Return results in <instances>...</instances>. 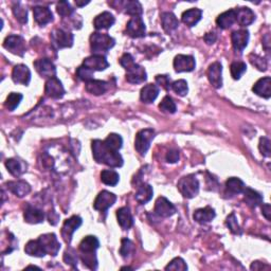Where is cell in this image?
<instances>
[{"label": "cell", "instance_id": "obj_1", "mask_svg": "<svg viewBox=\"0 0 271 271\" xmlns=\"http://www.w3.org/2000/svg\"><path fill=\"white\" fill-rule=\"evenodd\" d=\"M92 155L97 163H103L111 168H121L123 165V158L119 152L108 147L105 142L94 140L91 143Z\"/></svg>", "mask_w": 271, "mask_h": 271}, {"label": "cell", "instance_id": "obj_2", "mask_svg": "<svg viewBox=\"0 0 271 271\" xmlns=\"http://www.w3.org/2000/svg\"><path fill=\"white\" fill-rule=\"evenodd\" d=\"M100 247L99 239L94 235L86 236L80 241L79 246L80 259L84 263L86 267L91 270H96L97 268V259L96 255V251Z\"/></svg>", "mask_w": 271, "mask_h": 271}, {"label": "cell", "instance_id": "obj_3", "mask_svg": "<svg viewBox=\"0 0 271 271\" xmlns=\"http://www.w3.org/2000/svg\"><path fill=\"white\" fill-rule=\"evenodd\" d=\"M120 65L126 70V80L130 84H141L147 79L145 69L138 65L129 53H124L120 59Z\"/></svg>", "mask_w": 271, "mask_h": 271}, {"label": "cell", "instance_id": "obj_4", "mask_svg": "<svg viewBox=\"0 0 271 271\" xmlns=\"http://www.w3.org/2000/svg\"><path fill=\"white\" fill-rule=\"evenodd\" d=\"M114 45L116 40L108 34L96 32L92 33L90 36V48L94 54L103 55V53H107Z\"/></svg>", "mask_w": 271, "mask_h": 271}, {"label": "cell", "instance_id": "obj_5", "mask_svg": "<svg viewBox=\"0 0 271 271\" xmlns=\"http://www.w3.org/2000/svg\"><path fill=\"white\" fill-rule=\"evenodd\" d=\"M178 190L181 193L183 197L193 198L199 192V182L194 175H188L182 177L178 181Z\"/></svg>", "mask_w": 271, "mask_h": 271}, {"label": "cell", "instance_id": "obj_6", "mask_svg": "<svg viewBox=\"0 0 271 271\" xmlns=\"http://www.w3.org/2000/svg\"><path fill=\"white\" fill-rule=\"evenodd\" d=\"M155 137V130L152 128H145L138 132L135 140V148L136 151L141 156H145L147 153L151 142Z\"/></svg>", "mask_w": 271, "mask_h": 271}, {"label": "cell", "instance_id": "obj_7", "mask_svg": "<svg viewBox=\"0 0 271 271\" xmlns=\"http://www.w3.org/2000/svg\"><path fill=\"white\" fill-rule=\"evenodd\" d=\"M73 34L62 30V29H56L51 33V43L56 49L71 48L73 46Z\"/></svg>", "mask_w": 271, "mask_h": 271}, {"label": "cell", "instance_id": "obj_8", "mask_svg": "<svg viewBox=\"0 0 271 271\" xmlns=\"http://www.w3.org/2000/svg\"><path fill=\"white\" fill-rule=\"evenodd\" d=\"M82 223H83L82 218L78 215H73L69 218V220L65 221L64 224H63L62 227V238L67 244L71 243L73 233L76 232L80 226H82Z\"/></svg>", "mask_w": 271, "mask_h": 271}, {"label": "cell", "instance_id": "obj_9", "mask_svg": "<svg viewBox=\"0 0 271 271\" xmlns=\"http://www.w3.org/2000/svg\"><path fill=\"white\" fill-rule=\"evenodd\" d=\"M3 47L9 50L11 53L24 56L26 52V42L19 35H10L4 39Z\"/></svg>", "mask_w": 271, "mask_h": 271}, {"label": "cell", "instance_id": "obj_10", "mask_svg": "<svg viewBox=\"0 0 271 271\" xmlns=\"http://www.w3.org/2000/svg\"><path fill=\"white\" fill-rule=\"evenodd\" d=\"M40 244L44 247L46 253L52 256H56L61 249V244L57 240L56 235L54 233H47L43 234L38 238Z\"/></svg>", "mask_w": 271, "mask_h": 271}, {"label": "cell", "instance_id": "obj_11", "mask_svg": "<svg viewBox=\"0 0 271 271\" xmlns=\"http://www.w3.org/2000/svg\"><path fill=\"white\" fill-rule=\"evenodd\" d=\"M126 32L132 38L144 37L146 32V27L142 17H131L126 25Z\"/></svg>", "mask_w": 271, "mask_h": 271}, {"label": "cell", "instance_id": "obj_12", "mask_svg": "<svg viewBox=\"0 0 271 271\" xmlns=\"http://www.w3.org/2000/svg\"><path fill=\"white\" fill-rule=\"evenodd\" d=\"M45 94L52 99H62L65 96L66 91L61 80L55 78L49 79L45 85Z\"/></svg>", "mask_w": 271, "mask_h": 271}, {"label": "cell", "instance_id": "obj_13", "mask_svg": "<svg viewBox=\"0 0 271 271\" xmlns=\"http://www.w3.org/2000/svg\"><path fill=\"white\" fill-rule=\"evenodd\" d=\"M117 201V196L108 191H102L96 196L94 203V207L96 211L105 212Z\"/></svg>", "mask_w": 271, "mask_h": 271}, {"label": "cell", "instance_id": "obj_14", "mask_svg": "<svg viewBox=\"0 0 271 271\" xmlns=\"http://www.w3.org/2000/svg\"><path fill=\"white\" fill-rule=\"evenodd\" d=\"M174 69L175 71L180 72H191L195 69L196 63L195 59L192 55H184V54H178L174 59Z\"/></svg>", "mask_w": 271, "mask_h": 271}, {"label": "cell", "instance_id": "obj_15", "mask_svg": "<svg viewBox=\"0 0 271 271\" xmlns=\"http://www.w3.org/2000/svg\"><path fill=\"white\" fill-rule=\"evenodd\" d=\"M35 70L42 78L52 79L56 77L55 65L49 59H39L34 62Z\"/></svg>", "mask_w": 271, "mask_h": 271}, {"label": "cell", "instance_id": "obj_16", "mask_svg": "<svg viewBox=\"0 0 271 271\" xmlns=\"http://www.w3.org/2000/svg\"><path fill=\"white\" fill-rule=\"evenodd\" d=\"M155 213L160 217L166 218L175 214L176 207L169 199H166L165 197L161 196V197H159L157 200H156Z\"/></svg>", "mask_w": 271, "mask_h": 271}, {"label": "cell", "instance_id": "obj_17", "mask_svg": "<svg viewBox=\"0 0 271 271\" xmlns=\"http://www.w3.org/2000/svg\"><path fill=\"white\" fill-rule=\"evenodd\" d=\"M207 76L213 87L221 88L223 86V66L221 63L215 62L211 64L207 69Z\"/></svg>", "mask_w": 271, "mask_h": 271}, {"label": "cell", "instance_id": "obj_18", "mask_svg": "<svg viewBox=\"0 0 271 271\" xmlns=\"http://www.w3.org/2000/svg\"><path fill=\"white\" fill-rule=\"evenodd\" d=\"M83 66L89 68L92 71H103L109 67V63L104 55L92 54L84 60Z\"/></svg>", "mask_w": 271, "mask_h": 271}, {"label": "cell", "instance_id": "obj_19", "mask_svg": "<svg viewBox=\"0 0 271 271\" xmlns=\"http://www.w3.org/2000/svg\"><path fill=\"white\" fill-rule=\"evenodd\" d=\"M12 80L13 82L16 84H21V85H29L31 80V71L26 65L19 64L16 65L13 68L12 71Z\"/></svg>", "mask_w": 271, "mask_h": 271}, {"label": "cell", "instance_id": "obj_20", "mask_svg": "<svg viewBox=\"0 0 271 271\" xmlns=\"http://www.w3.org/2000/svg\"><path fill=\"white\" fill-rule=\"evenodd\" d=\"M231 40L233 48L236 51L243 52L247 47L248 42H249V32H248V30H245V29L234 31L231 35Z\"/></svg>", "mask_w": 271, "mask_h": 271}, {"label": "cell", "instance_id": "obj_21", "mask_svg": "<svg viewBox=\"0 0 271 271\" xmlns=\"http://www.w3.org/2000/svg\"><path fill=\"white\" fill-rule=\"evenodd\" d=\"M252 91L256 94L258 96H262L264 99H270L271 96V79L269 77H265L259 79L257 82L253 85Z\"/></svg>", "mask_w": 271, "mask_h": 271}, {"label": "cell", "instance_id": "obj_22", "mask_svg": "<svg viewBox=\"0 0 271 271\" xmlns=\"http://www.w3.org/2000/svg\"><path fill=\"white\" fill-rule=\"evenodd\" d=\"M235 12H236V22H238L240 27L250 26L255 19V12L247 7H243L235 10Z\"/></svg>", "mask_w": 271, "mask_h": 271}, {"label": "cell", "instance_id": "obj_23", "mask_svg": "<svg viewBox=\"0 0 271 271\" xmlns=\"http://www.w3.org/2000/svg\"><path fill=\"white\" fill-rule=\"evenodd\" d=\"M116 22V18L111 12H103L97 15L94 20V26L96 30H106L112 27Z\"/></svg>", "mask_w": 271, "mask_h": 271}, {"label": "cell", "instance_id": "obj_24", "mask_svg": "<svg viewBox=\"0 0 271 271\" xmlns=\"http://www.w3.org/2000/svg\"><path fill=\"white\" fill-rule=\"evenodd\" d=\"M117 220L121 228L124 230H128L134 226V218H132L131 212L128 207H120L117 211Z\"/></svg>", "mask_w": 271, "mask_h": 271}, {"label": "cell", "instance_id": "obj_25", "mask_svg": "<svg viewBox=\"0 0 271 271\" xmlns=\"http://www.w3.org/2000/svg\"><path fill=\"white\" fill-rule=\"evenodd\" d=\"M33 15L34 19H35L37 24L42 27L46 26L53 20V14H52L50 9L46 7H34Z\"/></svg>", "mask_w": 271, "mask_h": 271}, {"label": "cell", "instance_id": "obj_26", "mask_svg": "<svg viewBox=\"0 0 271 271\" xmlns=\"http://www.w3.org/2000/svg\"><path fill=\"white\" fill-rule=\"evenodd\" d=\"M7 187L17 197H25L26 195L31 192L30 184L24 180H17V181H10L7 183Z\"/></svg>", "mask_w": 271, "mask_h": 271}, {"label": "cell", "instance_id": "obj_27", "mask_svg": "<svg viewBox=\"0 0 271 271\" xmlns=\"http://www.w3.org/2000/svg\"><path fill=\"white\" fill-rule=\"evenodd\" d=\"M86 91L94 96L104 95L109 88V84L105 80H91L89 82H86Z\"/></svg>", "mask_w": 271, "mask_h": 271}, {"label": "cell", "instance_id": "obj_28", "mask_svg": "<svg viewBox=\"0 0 271 271\" xmlns=\"http://www.w3.org/2000/svg\"><path fill=\"white\" fill-rule=\"evenodd\" d=\"M25 222L28 223L36 224L43 223L45 220V213L43 210H39L37 207L28 206L24 213Z\"/></svg>", "mask_w": 271, "mask_h": 271}, {"label": "cell", "instance_id": "obj_29", "mask_svg": "<svg viewBox=\"0 0 271 271\" xmlns=\"http://www.w3.org/2000/svg\"><path fill=\"white\" fill-rule=\"evenodd\" d=\"M201 17H203V11L194 8L183 12L181 16V20L184 25L192 28L198 24L199 20L201 19Z\"/></svg>", "mask_w": 271, "mask_h": 271}, {"label": "cell", "instance_id": "obj_30", "mask_svg": "<svg viewBox=\"0 0 271 271\" xmlns=\"http://www.w3.org/2000/svg\"><path fill=\"white\" fill-rule=\"evenodd\" d=\"M215 216H216V214H215L214 209H212L211 207L207 206L206 207H203V209L196 210L194 212L193 218L195 222L204 224V223L212 222L213 220H214Z\"/></svg>", "mask_w": 271, "mask_h": 271}, {"label": "cell", "instance_id": "obj_31", "mask_svg": "<svg viewBox=\"0 0 271 271\" xmlns=\"http://www.w3.org/2000/svg\"><path fill=\"white\" fill-rule=\"evenodd\" d=\"M161 25L166 33H171L179 27V20L174 13L164 12L161 14Z\"/></svg>", "mask_w": 271, "mask_h": 271}, {"label": "cell", "instance_id": "obj_32", "mask_svg": "<svg viewBox=\"0 0 271 271\" xmlns=\"http://www.w3.org/2000/svg\"><path fill=\"white\" fill-rule=\"evenodd\" d=\"M158 96H159V88L157 85H154V84L145 85L141 89L140 92V99L145 104L153 103L156 99H157Z\"/></svg>", "mask_w": 271, "mask_h": 271}, {"label": "cell", "instance_id": "obj_33", "mask_svg": "<svg viewBox=\"0 0 271 271\" xmlns=\"http://www.w3.org/2000/svg\"><path fill=\"white\" fill-rule=\"evenodd\" d=\"M236 22V12L235 10H229L226 12L222 13L220 16L217 17L216 24L221 29H229L230 27H232L233 24Z\"/></svg>", "mask_w": 271, "mask_h": 271}, {"label": "cell", "instance_id": "obj_34", "mask_svg": "<svg viewBox=\"0 0 271 271\" xmlns=\"http://www.w3.org/2000/svg\"><path fill=\"white\" fill-rule=\"evenodd\" d=\"M244 200L250 207H256L263 204V196L250 188L244 190Z\"/></svg>", "mask_w": 271, "mask_h": 271}, {"label": "cell", "instance_id": "obj_35", "mask_svg": "<svg viewBox=\"0 0 271 271\" xmlns=\"http://www.w3.org/2000/svg\"><path fill=\"white\" fill-rule=\"evenodd\" d=\"M153 194H154L153 188L149 186V184L143 183L141 187L138 188V191L135 195V198L140 205H145L153 198Z\"/></svg>", "mask_w": 271, "mask_h": 271}, {"label": "cell", "instance_id": "obj_36", "mask_svg": "<svg viewBox=\"0 0 271 271\" xmlns=\"http://www.w3.org/2000/svg\"><path fill=\"white\" fill-rule=\"evenodd\" d=\"M25 252L30 256H35V257H43L47 255L44 249V247L38 240V239L29 240L28 244L25 247Z\"/></svg>", "mask_w": 271, "mask_h": 271}, {"label": "cell", "instance_id": "obj_37", "mask_svg": "<svg viewBox=\"0 0 271 271\" xmlns=\"http://www.w3.org/2000/svg\"><path fill=\"white\" fill-rule=\"evenodd\" d=\"M5 166H7V169L11 174L15 177H18L26 172L25 163L22 162V161L15 158H11L5 161Z\"/></svg>", "mask_w": 271, "mask_h": 271}, {"label": "cell", "instance_id": "obj_38", "mask_svg": "<svg viewBox=\"0 0 271 271\" xmlns=\"http://www.w3.org/2000/svg\"><path fill=\"white\" fill-rule=\"evenodd\" d=\"M245 188H246L245 183L243 182V180H240L239 178L231 177V178H229V179L226 181L227 191L231 193L232 195L243 193Z\"/></svg>", "mask_w": 271, "mask_h": 271}, {"label": "cell", "instance_id": "obj_39", "mask_svg": "<svg viewBox=\"0 0 271 271\" xmlns=\"http://www.w3.org/2000/svg\"><path fill=\"white\" fill-rule=\"evenodd\" d=\"M123 9L124 12L131 16V17H141L143 13L142 5L139 1H136V0H129V1H126L123 3Z\"/></svg>", "mask_w": 271, "mask_h": 271}, {"label": "cell", "instance_id": "obj_40", "mask_svg": "<svg viewBox=\"0 0 271 271\" xmlns=\"http://www.w3.org/2000/svg\"><path fill=\"white\" fill-rule=\"evenodd\" d=\"M101 180L106 186L114 187L120 180V175L113 170H104L101 173Z\"/></svg>", "mask_w": 271, "mask_h": 271}, {"label": "cell", "instance_id": "obj_41", "mask_svg": "<svg viewBox=\"0 0 271 271\" xmlns=\"http://www.w3.org/2000/svg\"><path fill=\"white\" fill-rule=\"evenodd\" d=\"M21 100H22L21 94H18V92H11V94L8 96L7 100L4 102V106L9 112H13L19 106Z\"/></svg>", "mask_w": 271, "mask_h": 271}, {"label": "cell", "instance_id": "obj_42", "mask_svg": "<svg viewBox=\"0 0 271 271\" xmlns=\"http://www.w3.org/2000/svg\"><path fill=\"white\" fill-rule=\"evenodd\" d=\"M104 142H105V144L108 147H111L112 149H113V151H117V152H119V149L123 145L122 137L118 134H109L106 139L104 140Z\"/></svg>", "mask_w": 271, "mask_h": 271}, {"label": "cell", "instance_id": "obj_43", "mask_svg": "<svg viewBox=\"0 0 271 271\" xmlns=\"http://www.w3.org/2000/svg\"><path fill=\"white\" fill-rule=\"evenodd\" d=\"M135 253V245L128 239H123L121 240V248H120V255L124 258H128Z\"/></svg>", "mask_w": 271, "mask_h": 271}, {"label": "cell", "instance_id": "obj_44", "mask_svg": "<svg viewBox=\"0 0 271 271\" xmlns=\"http://www.w3.org/2000/svg\"><path fill=\"white\" fill-rule=\"evenodd\" d=\"M159 108L161 112L165 113H175L176 112V104L173 101L171 96H166L163 97V100L159 104Z\"/></svg>", "mask_w": 271, "mask_h": 271}, {"label": "cell", "instance_id": "obj_45", "mask_svg": "<svg viewBox=\"0 0 271 271\" xmlns=\"http://www.w3.org/2000/svg\"><path fill=\"white\" fill-rule=\"evenodd\" d=\"M247 66L244 62H234L230 67V71H231V76L234 80H239L240 77L246 72Z\"/></svg>", "mask_w": 271, "mask_h": 271}, {"label": "cell", "instance_id": "obj_46", "mask_svg": "<svg viewBox=\"0 0 271 271\" xmlns=\"http://www.w3.org/2000/svg\"><path fill=\"white\" fill-rule=\"evenodd\" d=\"M172 89L174 90L175 94H177L178 96H187L188 91H189L187 80H175V82L172 84Z\"/></svg>", "mask_w": 271, "mask_h": 271}, {"label": "cell", "instance_id": "obj_47", "mask_svg": "<svg viewBox=\"0 0 271 271\" xmlns=\"http://www.w3.org/2000/svg\"><path fill=\"white\" fill-rule=\"evenodd\" d=\"M13 13L16 17V19L21 24H27L28 22V12L27 9H25L20 3H17L13 7Z\"/></svg>", "mask_w": 271, "mask_h": 271}, {"label": "cell", "instance_id": "obj_48", "mask_svg": "<svg viewBox=\"0 0 271 271\" xmlns=\"http://www.w3.org/2000/svg\"><path fill=\"white\" fill-rule=\"evenodd\" d=\"M56 11L62 17H70L74 13V9L68 1H60L56 5Z\"/></svg>", "mask_w": 271, "mask_h": 271}, {"label": "cell", "instance_id": "obj_49", "mask_svg": "<svg viewBox=\"0 0 271 271\" xmlns=\"http://www.w3.org/2000/svg\"><path fill=\"white\" fill-rule=\"evenodd\" d=\"M226 224L230 231H231L233 234H236V235L241 234V229L239 226V223H238V220H236V216L234 213H231V214L227 217Z\"/></svg>", "mask_w": 271, "mask_h": 271}, {"label": "cell", "instance_id": "obj_50", "mask_svg": "<svg viewBox=\"0 0 271 271\" xmlns=\"http://www.w3.org/2000/svg\"><path fill=\"white\" fill-rule=\"evenodd\" d=\"M165 270H176V271H186L188 270V265L183 261L181 257H175L172 259Z\"/></svg>", "mask_w": 271, "mask_h": 271}, {"label": "cell", "instance_id": "obj_51", "mask_svg": "<svg viewBox=\"0 0 271 271\" xmlns=\"http://www.w3.org/2000/svg\"><path fill=\"white\" fill-rule=\"evenodd\" d=\"M94 72L90 70L89 68L85 67V66H80L77 70V77L79 78V80H84V82H89V80H94Z\"/></svg>", "mask_w": 271, "mask_h": 271}, {"label": "cell", "instance_id": "obj_52", "mask_svg": "<svg viewBox=\"0 0 271 271\" xmlns=\"http://www.w3.org/2000/svg\"><path fill=\"white\" fill-rule=\"evenodd\" d=\"M249 60H250V63L251 64L255 66V68H257L258 70H261V71H265L267 69V63L266 61H265L263 57L261 56H258L256 54H253L251 53L249 55Z\"/></svg>", "mask_w": 271, "mask_h": 271}, {"label": "cell", "instance_id": "obj_53", "mask_svg": "<svg viewBox=\"0 0 271 271\" xmlns=\"http://www.w3.org/2000/svg\"><path fill=\"white\" fill-rule=\"evenodd\" d=\"M64 262L69 265V266H71L73 268H77V265H78V255L76 251L73 249H69L66 250L64 253Z\"/></svg>", "mask_w": 271, "mask_h": 271}, {"label": "cell", "instance_id": "obj_54", "mask_svg": "<svg viewBox=\"0 0 271 271\" xmlns=\"http://www.w3.org/2000/svg\"><path fill=\"white\" fill-rule=\"evenodd\" d=\"M259 152L265 157H270V140L267 137H263L259 139V144H258Z\"/></svg>", "mask_w": 271, "mask_h": 271}, {"label": "cell", "instance_id": "obj_55", "mask_svg": "<svg viewBox=\"0 0 271 271\" xmlns=\"http://www.w3.org/2000/svg\"><path fill=\"white\" fill-rule=\"evenodd\" d=\"M156 83L165 90H170L172 88L171 79L169 78V76H161V74H158V76H156Z\"/></svg>", "mask_w": 271, "mask_h": 271}, {"label": "cell", "instance_id": "obj_56", "mask_svg": "<svg viewBox=\"0 0 271 271\" xmlns=\"http://www.w3.org/2000/svg\"><path fill=\"white\" fill-rule=\"evenodd\" d=\"M178 160H179V152L176 151V149H171L166 154V161L169 163H176Z\"/></svg>", "mask_w": 271, "mask_h": 271}, {"label": "cell", "instance_id": "obj_57", "mask_svg": "<svg viewBox=\"0 0 271 271\" xmlns=\"http://www.w3.org/2000/svg\"><path fill=\"white\" fill-rule=\"evenodd\" d=\"M262 213L267 221H271V207L269 204H264L262 206Z\"/></svg>", "mask_w": 271, "mask_h": 271}, {"label": "cell", "instance_id": "obj_58", "mask_svg": "<svg viewBox=\"0 0 271 271\" xmlns=\"http://www.w3.org/2000/svg\"><path fill=\"white\" fill-rule=\"evenodd\" d=\"M204 38H205V42L207 45H212V44H214L216 42L217 36H216L215 33H207Z\"/></svg>", "mask_w": 271, "mask_h": 271}, {"label": "cell", "instance_id": "obj_59", "mask_svg": "<svg viewBox=\"0 0 271 271\" xmlns=\"http://www.w3.org/2000/svg\"><path fill=\"white\" fill-rule=\"evenodd\" d=\"M264 268L269 269L270 267L267 266V265H266V266H265V265L262 264L261 262H253L252 265H251V267H250L251 270H262V269H264Z\"/></svg>", "mask_w": 271, "mask_h": 271}, {"label": "cell", "instance_id": "obj_60", "mask_svg": "<svg viewBox=\"0 0 271 271\" xmlns=\"http://www.w3.org/2000/svg\"><path fill=\"white\" fill-rule=\"evenodd\" d=\"M89 1H79V0H77L76 1V4L78 5V7H84V5L86 4H88Z\"/></svg>", "mask_w": 271, "mask_h": 271}, {"label": "cell", "instance_id": "obj_61", "mask_svg": "<svg viewBox=\"0 0 271 271\" xmlns=\"http://www.w3.org/2000/svg\"><path fill=\"white\" fill-rule=\"evenodd\" d=\"M122 269H131V268H129V267H122Z\"/></svg>", "mask_w": 271, "mask_h": 271}]
</instances>
